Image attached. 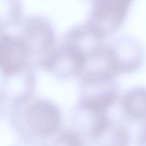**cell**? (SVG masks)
<instances>
[{
	"instance_id": "obj_9",
	"label": "cell",
	"mask_w": 146,
	"mask_h": 146,
	"mask_svg": "<svg viewBox=\"0 0 146 146\" xmlns=\"http://www.w3.org/2000/svg\"><path fill=\"white\" fill-rule=\"evenodd\" d=\"M139 144V146H146V127L140 135Z\"/></svg>"
},
{
	"instance_id": "obj_5",
	"label": "cell",
	"mask_w": 146,
	"mask_h": 146,
	"mask_svg": "<svg viewBox=\"0 0 146 146\" xmlns=\"http://www.w3.org/2000/svg\"><path fill=\"white\" fill-rule=\"evenodd\" d=\"M110 41L118 74L134 72L139 68L144 61L145 52L137 39L122 35Z\"/></svg>"
},
{
	"instance_id": "obj_1",
	"label": "cell",
	"mask_w": 146,
	"mask_h": 146,
	"mask_svg": "<svg viewBox=\"0 0 146 146\" xmlns=\"http://www.w3.org/2000/svg\"><path fill=\"white\" fill-rule=\"evenodd\" d=\"M91 1V8L84 24L94 35L107 39L124 23L133 0Z\"/></svg>"
},
{
	"instance_id": "obj_7",
	"label": "cell",
	"mask_w": 146,
	"mask_h": 146,
	"mask_svg": "<svg viewBox=\"0 0 146 146\" xmlns=\"http://www.w3.org/2000/svg\"><path fill=\"white\" fill-rule=\"evenodd\" d=\"M129 135L123 125L111 121L106 129L94 141L99 146H128Z\"/></svg>"
},
{
	"instance_id": "obj_4",
	"label": "cell",
	"mask_w": 146,
	"mask_h": 146,
	"mask_svg": "<svg viewBox=\"0 0 146 146\" xmlns=\"http://www.w3.org/2000/svg\"><path fill=\"white\" fill-rule=\"evenodd\" d=\"M27 124L33 131L42 136H50L59 130L62 122V114L54 103L45 100L33 103L27 110Z\"/></svg>"
},
{
	"instance_id": "obj_8",
	"label": "cell",
	"mask_w": 146,
	"mask_h": 146,
	"mask_svg": "<svg viewBox=\"0 0 146 146\" xmlns=\"http://www.w3.org/2000/svg\"><path fill=\"white\" fill-rule=\"evenodd\" d=\"M83 140L80 136L75 131L65 130L60 132L52 146H83Z\"/></svg>"
},
{
	"instance_id": "obj_6",
	"label": "cell",
	"mask_w": 146,
	"mask_h": 146,
	"mask_svg": "<svg viewBox=\"0 0 146 146\" xmlns=\"http://www.w3.org/2000/svg\"><path fill=\"white\" fill-rule=\"evenodd\" d=\"M127 116L136 120H146V88L136 87L128 91L122 100Z\"/></svg>"
},
{
	"instance_id": "obj_2",
	"label": "cell",
	"mask_w": 146,
	"mask_h": 146,
	"mask_svg": "<svg viewBox=\"0 0 146 146\" xmlns=\"http://www.w3.org/2000/svg\"><path fill=\"white\" fill-rule=\"evenodd\" d=\"M117 88L114 77L100 74H83L79 106L90 112H107L115 103Z\"/></svg>"
},
{
	"instance_id": "obj_3",
	"label": "cell",
	"mask_w": 146,
	"mask_h": 146,
	"mask_svg": "<svg viewBox=\"0 0 146 146\" xmlns=\"http://www.w3.org/2000/svg\"><path fill=\"white\" fill-rule=\"evenodd\" d=\"M0 25V70L5 75L20 71L26 64L31 51L21 31L8 33Z\"/></svg>"
}]
</instances>
